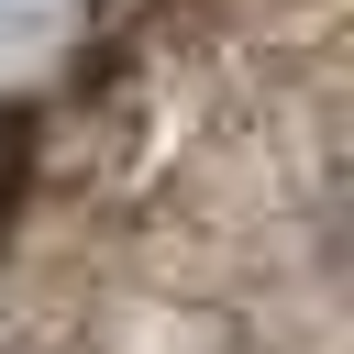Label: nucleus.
Returning a JSON list of instances; mask_svg holds the SVG:
<instances>
[{
	"label": "nucleus",
	"instance_id": "nucleus-1",
	"mask_svg": "<svg viewBox=\"0 0 354 354\" xmlns=\"http://www.w3.org/2000/svg\"><path fill=\"white\" fill-rule=\"evenodd\" d=\"M11 188H22V111H0V221H11Z\"/></svg>",
	"mask_w": 354,
	"mask_h": 354
}]
</instances>
